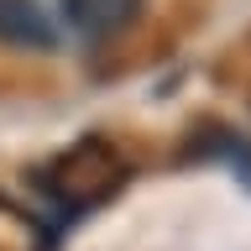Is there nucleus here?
I'll return each mask as SVG.
<instances>
[{
	"instance_id": "obj_1",
	"label": "nucleus",
	"mask_w": 251,
	"mask_h": 251,
	"mask_svg": "<svg viewBox=\"0 0 251 251\" xmlns=\"http://www.w3.org/2000/svg\"><path fill=\"white\" fill-rule=\"evenodd\" d=\"M131 157L110 136H78L74 147H63L58 157H47L37 168V188L42 199L68 220H84L94 209H105L126 183H131Z\"/></svg>"
},
{
	"instance_id": "obj_2",
	"label": "nucleus",
	"mask_w": 251,
	"mask_h": 251,
	"mask_svg": "<svg viewBox=\"0 0 251 251\" xmlns=\"http://www.w3.org/2000/svg\"><path fill=\"white\" fill-rule=\"evenodd\" d=\"M183 157L188 162H230L235 178L251 188V141H241L225 121H209V115L194 121L188 126V152Z\"/></svg>"
},
{
	"instance_id": "obj_3",
	"label": "nucleus",
	"mask_w": 251,
	"mask_h": 251,
	"mask_svg": "<svg viewBox=\"0 0 251 251\" xmlns=\"http://www.w3.org/2000/svg\"><path fill=\"white\" fill-rule=\"evenodd\" d=\"M141 5L147 0H68V21L84 42H110L141 21Z\"/></svg>"
},
{
	"instance_id": "obj_4",
	"label": "nucleus",
	"mask_w": 251,
	"mask_h": 251,
	"mask_svg": "<svg viewBox=\"0 0 251 251\" xmlns=\"http://www.w3.org/2000/svg\"><path fill=\"white\" fill-rule=\"evenodd\" d=\"M0 42L26 47V52H52L58 47V26L37 0H0Z\"/></svg>"
},
{
	"instance_id": "obj_5",
	"label": "nucleus",
	"mask_w": 251,
	"mask_h": 251,
	"mask_svg": "<svg viewBox=\"0 0 251 251\" xmlns=\"http://www.w3.org/2000/svg\"><path fill=\"white\" fill-rule=\"evenodd\" d=\"M0 251H52V230L0 194Z\"/></svg>"
}]
</instances>
